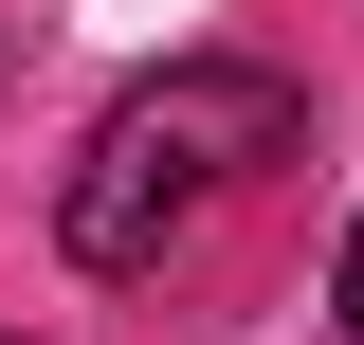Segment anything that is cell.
Returning <instances> with one entry per match:
<instances>
[{
    "instance_id": "cell-1",
    "label": "cell",
    "mask_w": 364,
    "mask_h": 345,
    "mask_svg": "<svg viewBox=\"0 0 364 345\" xmlns=\"http://www.w3.org/2000/svg\"><path fill=\"white\" fill-rule=\"evenodd\" d=\"M291 146H310V91L273 73V55H164V73L109 91V128L73 146L55 236H73V273H164L182 236H200L237 182H273Z\"/></svg>"
},
{
    "instance_id": "cell-2",
    "label": "cell",
    "mask_w": 364,
    "mask_h": 345,
    "mask_svg": "<svg viewBox=\"0 0 364 345\" xmlns=\"http://www.w3.org/2000/svg\"><path fill=\"white\" fill-rule=\"evenodd\" d=\"M328 309H346V327H364V218H346V255H328Z\"/></svg>"
}]
</instances>
